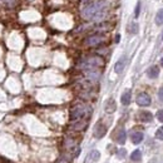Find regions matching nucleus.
<instances>
[{"mask_svg":"<svg viewBox=\"0 0 163 163\" xmlns=\"http://www.w3.org/2000/svg\"><path fill=\"white\" fill-rule=\"evenodd\" d=\"M90 156H92V158H93L94 161H98V158H99V156H100V154H99V152H98V151H93Z\"/></svg>","mask_w":163,"mask_h":163,"instance_id":"18","label":"nucleus"},{"mask_svg":"<svg viewBox=\"0 0 163 163\" xmlns=\"http://www.w3.org/2000/svg\"><path fill=\"white\" fill-rule=\"evenodd\" d=\"M103 42V38L99 37V35H93V37H90L87 39V44L90 45V47H93V45H98Z\"/></svg>","mask_w":163,"mask_h":163,"instance_id":"6","label":"nucleus"},{"mask_svg":"<svg viewBox=\"0 0 163 163\" xmlns=\"http://www.w3.org/2000/svg\"><path fill=\"white\" fill-rule=\"evenodd\" d=\"M161 65L163 67V58H162V60H161Z\"/></svg>","mask_w":163,"mask_h":163,"instance_id":"22","label":"nucleus"},{"mask_svg":"<svg viewBox=\"0 0 163 163\" xmlns=\"http://www.w3.org/2000/svg\"><path fill=\"white\" fill-rule=\"evenodd\" d=\"M158 97H159V99L163 102V88H161V89H159V92H158Z\"/></svg>","mask_w":163,"mask_h":163,"instance_id":"20","label":"nucleus"},{"mask_svg":"<svg viewBox=\"0 0 163 163\" xmlns=\"http://www.w3.org/2000/svg\"><path fill=\"white\" fill-rule=\"evenodd\" d=\"M147 75H148L151 79H156V78L159 75V68H158L157 65L151 67V68L147 70Z\"/></svg>","mask_w":163,"mask_h":163,"instance_id":"8","label":"nucleus"},{"mask_svg":"<svg viewBox=\"0 0 163 163\" xmlns=\"http://www.w3.org/2000/svg\"><path fill=\"white\" fill-rule=\"evenodd\" d=\"M131 138H132V142L134 144H138V143H141L143 141V133L142 132H134V133H132Z\"/></svg>","mask_w":163,"mask_h":163,"instance_id":"11","label":"nucleus"},{"mask_svg":"<svg viewBox=\"0 0 163 163\" xmlns=\"http://www.w3.org/2000/svg\"><path fill=\"white\" fill-rule=\"evenodd\" d=\"M162 39H163V34H162Z\"/></svg>","mask_w":163,"mask_h":163,"instance_id":"23","label":"nucleus"},{"mask_svg":"<svg viewBox=\"0 0 163 163\" xmlns=\"http://www.w3.org/2000/svg\"><path fill=\"white\" fill-rule=\"evenodd\" d=\"M85 112H87V109H85L84 107L77 105V107H74L73 109H71V112H70V119H71V120H80V119L85 116Z\"/></svg>","mask_w":163,"mask_h":163,"instance_id":"1","label":"nucleus"},{"mask_svg":"<svg viewBox=\"0 0 163 163\" xmlns=\"http://www.w3.org/2000/svg\"><path fill=\"white\" fill-rule=\"evenodd\" d=\"M125 156V149H119V152H118V157L119 158H123Z\"/></svg>","mask_w":163,"mask_h":163,"instance_id":"19","label":"nucleus"},{"mask_svg":"<svg viewBox=\"0 0 163 163\" xmlns=\"http://www.w3.org/2000/svg\"><path fill=\"white\" fill-rule=\"evenodd\" d=\"M104 109H105V112L107 113H113L116 109H117V105H116V102H114V99H108L107 102H105V105H104Z\"/></svg>","mask_w":163,"mask_h":163,"instance_id":"4","label":"nucleus"},{"mask_svg":"<svg viewBox=\"0 0 163 163\" xmlns=\"http://www.w3.org/2000/svg\"><path fill=\"white\" fill-rule=\"evenodd\" d=\"M139 13H141V3H137V5H136V10H134V16L138 18V16H139Z\"/></svg>","mask_w":163,"mask_h":163,"instance_id":"16","label":"nucleus"},{"mask_svg":"<svg viewBox=\"0 0 163 163\" xmlns=\"http://www.w3.org/2000/svg\"><path fill=\"white\" fill-rule=\"evenodd\" d=\"M105 133H107V127L102 122H98L94 127V132H93L94 137L96 138H102V137L105 136Z\"/></svg>","mask_w":163,"mask_h":163,"instance_id":"3","label":"nucleus"},{"mask_svg":"<svg viewBox=\"0 0 163 163\" xmlns=\"http://www.w3.org/2000/svg\"><path fill=\"white\" fill-rule=\"evenodd\" d=\"M125 62H127V59H125V57H122L117 63H116V65H114V71L116 73H122L123 71V69H124V67H125Z\"/></svg>","mask_w":163,"mask_h":163,"instance_id":"5","label":"nucleus"},{"mask_svg":"<svg viewBox=\"0 0 163 163\" xmlns=\"http://www.w3.org/2000/svg\"><path fill=\"white\" fill-rule=\"evenodd\" d=\"M154 22H156L157 25H162V24H163V9L158 10V13H157V15H156Z\"/></svg>","mask_w":163,"mask_h":163,"instance_id":"12","label":"nucleus"},{"mask_svg":"<svg viewBox=\"0 0 163 163\" xmlns=\"http://www.w3.org/2000/svg\"><path fill=\"white\" fill-rule=\"evenodd\" d=\"M156 137L161 141H163V125L161 127V128H158V131L156 132Z\"/></svg>","mask_w":163,"mask_h":163,"instance_id":"15","label":"nucleus"},{"mask_svg":"<svg viewBox=\"0 0 163 163\" xmlns=\"http://www.w3.org/2000/svg\"><path fill=\"white\" fill-rule=\"evenodd\" d=\"M119 40H120V35H119V34H117V37H116V42L118 43Z\"/></svg>","mask_w":163,"mask_h":163,"instance_id":"21","label":"nucleus"},{"mask_svg":"<svg viewBox=\"0 0 163 163\" xmlns=\"http://www.w3.org/2000/svg\"><path fill=\"white\" fill-rule=\"evenodd\" d=\"M128 31H129L131 34H137V33H138V24L132 23V24L128 26Z\"/></svg>","mask_w":163,"mask_h":163,"instance_id":"14","label":"nucleus"},{"mask_svg":"<svg viewBox=\"0 0 163 163\" xmlns=\"http://www.w3.org/2000/svg\"><path fill=\"white\" fill-rule=\"evenodd\" d=\"M137 117H138V119L141 122H151L153 119V116L149 112H139Z\"/></svg>","mask_w":163,"mask_h":163,"instance_id":"7","label":"nucleus"},{"mask_svg":"<svg viewBox=\"0 0 163 163\" xmlns=\"http://www.w3.org/2000/svg\"><path fill=\"white\" fill-rule=\"evenodd\" d=\"M156 117H157V119H158L159 122H163V109L158 111L157 114H156Z\"/></svg>","mask_w":163,"mask_h":163,"instance_id":"17","label":"nucleus"},{"mask_svg":"<svg viewBox=\"0 0 163 163\" xmlns=\"http://www.w3.org/2000/svg\"><path fill=\"white\" fill-rule=\"evenodd\" d=\"M141 158H142V153H141V151H139V149H136V151L131 154V159H132V161H134V162L141 161Z\"/></svg>","mask_w":163,"mask_h":163,"instance_id":"13","label":"nucleus"},{"mask_svg":"<svg viewBox=\"0 0 163 163\" xmlns=\"http://www.w3.org/2000/svg\"><path fill=\"white\" fill-rule=\"evenodd\" d=\"M137 104L141 105V107H148L151 104V97L147 94V93H141L137 96V99H136Z\"/></svg>","mask_w":163,"mask_h":163,"instance_id":"2","label":"nucleus"},{"mask_svg":"<svg viewBox=\"0 0 163 163\" xmlns=\"http://www.w3.org/2000/svg\"><path fill=\"white\" fill-rule=\"evenodd\" d=\"M131 98H132V93H131V90H125V92L122 94L120 97V102L123 105H128L131 103Z\"/></svg>","mask_w":163,"mask_h":163,"instance_id":"9","label":"nucleus"},{"mask_svg":"<svg viewBox=\"0 0 163 163\" xmlns=\"http://www.w3.org/2000/svg\"><path fill=\"white\" fill-rule=\"evenodd\" d=\"M125 139H127V133H125V131H124L123 128H120V129L118 131V133H117L116 141H117L119 144H124Z\"/></svg>","mask_w":163,"mask_h":163,"instance_id":"10","label":"nucleus"}]
</instances>
